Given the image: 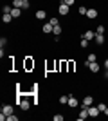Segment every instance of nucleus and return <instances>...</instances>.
<instances>
[{
    "label": "nucleus",
    "mask_w": 108,
    "mask_h": 121,
    "mask_svg": "<svg viewBox=\"0 0 108 121\" xmlns=\"http://www.w3.org/2000/svg\"><path fill=\"white\" fill-rule=\"evenodd\" d=\"M13 7H24V0H13Z\"/></svg>",
    "instance_id": "nucleus-18"
},
{
    "label": "nucleus",
    "mask_w": 108,
    "mask_h": 121,
    "mask_svg": "<svg viewBox=\"0 0 108 121\" xmlns=\"http://www.w3.org/2000/svg\"><path fill=\"white\" fill-rule=\"evenodd\" d=\"M104 69H108V60H104Z\"/></svg>",
    "instance_id": "nucleus-32"
},
{
    "label": "nucleus",
    "mask_w": 108,
    "mask_h": 121,
    "mask_svg": "<svg viewBox=\"0 0 108 121\" xmlns=\"http://www.w3.org/2000/svg\"><path fill=\"white\" fill-rule=\"evenodd\" d=\"M99 114H101V110H99L97 107H92V105L88 107V116H90V117H97Z\"/></svg>",
    "instance_id": "nucleus-2"
},
{
    "label": "nucleus",
    "mask_w": 108,
    "mask_h": 121,
    "mask_svg": "<svg viewBox=\"0 0 108 121\" xmlns=\"http://www.w3.org/2000/svg\"><path fill=\"white\" fill-rule=\"evenodd\" d=\"M20 15H22V9H20V7H13V11H11V16H13V18H18Z\"/></svg>",
    "instance_id": "nucleus-13"
},
{
    "label": "nucleus",
    "mask_w": 108,
    "mask_h": 121,
    "mask_svg": "<svg viewBox=\"0 0 108 121\" xmlns=\"http://www.w3.org/2000/svg\"><path fill=\"white\" fill-rule=\"evenodd\" d=\"M87 7H83V5H81V7H79V9H77V13H79V15H87Z\"/></svg>",
    "instance_id": "nucleus-22"
},
{
    "label": "nucleus",
    "mask_w": 108,
    "mask_h": 121,
    "mask_svg": "<svg viewBox=\"0 0 108 121\" xmlns=\"http://www.w3.org/2000/svg\"><path fill=\"white\" fill-rule=\"evenodd\" d=\"M11 20H13V16H11V15H2V22H4V24H9Z\"/></svg>",
    "instance_id": "nucleus-19"
},
{
    "label": "nucleus",
    "mask_w": 108,
    "mask_h": 121,
    "mask_svg": "<svg viewBox=\"0 0 108 121\" xmlns=\"http://www.w3.org/2000/svg\"><path fill=\"white\" fill-rule=\"evenodd\" d=\"M88 43H90V40H87V38H83V36H81V42H79V45H81V47H88Z\"/></svg>",
    "instance_id": "nucleus-21"
},
{
    "label": "nucleus",
    "mask_w": 108,
    "mask_h": 121,
    "mask_svg": "<svg viewBox=\"0 0 108 121\" xmlns=\"http://www.w3.org/2000/svg\"><path fill=\"white\" fill-rule=\"evenodd\" d=\"M104 116H108V107H106V108H104Z\"/></svg>",
    "instance_id": "nucleus-33"
},
{
    "label": "nucleus",
    "mask_w": 108,
    "mask_h": 121,
    "mask_svg": "<svg viewBox=\"0 0 108 121\" xmlns=\"http://www.w3.org/2000/svg\"><path fill=\"white\" fill-rule=\"evenodd\" d=\"M88 69H90V71H92V72H97V71H99V63H96V61H92V63L88 65Z\"/></svg>",
    "instance_id": "nucleus-15"
},
{
    "label": "nucleus",
    "mask_w": 108,
    "mask_h": 121,
    "mask_svg": "<svg viewBox=\"0 0 108 121\" xmlns=\"http://www.w3.org/2000/svg\"><path fill=\"white\" fill-rule=\"evenodd\" d=\"M63 2H65L67 5H74V2H76V0H63Z\"/></svg>",
    "instance_id": "nucleus-29"
},
{
    "label": "nucleus",
    "mask_w": 108,
    "mask_h": 121,
    "mask_svg": "<svg viewBox=\"0 0 108 121\" xmlns=\"http://www.w3.org/2000/svg\"><path fill=\"white\" fill-rule=\"evenodd\" d=\"M96 60H97V56L94 54V52H90V54H88V58H87V61H85V67H88L92 61H96Z\"/></svg>",
    "instance_id": "nucleus-9"
},
{
    "label": "nucleus",
    "mask_w": 108,
    "mask_h": 121,
    "mask_svg": "<svg viewBox=\"0 0 108 121\" xmlns=\"http://www.w3.org/2000/svg\"><path fill=\"white\" fill-rule=\"evenodd\" d=\"M11 11H13V5H4V7H2V13H4V15H11Z\"/></svg>",
    "instance_id": "nucleus-17"
},
{
    "label": "nucleus",
    "mask_w": 108,
    "mask_h": 121,
    "mask_svg": "<svg viewBox=\"0 0 108 121\" xmlns=\"http://www.w3.org/2000/svg\"><path fill=\"white\" fill-rule=\"evenodd\" d=\"M52 29H54V25H52L51 22H47V24L43 25V27H41V31H43L45 35H49V33H52Z\"/></svg>",
    "instance_id": "nucleus-7"
},
{
    "label": "nucleus",
    "mask_w": 108,
    "mask_h": 121,
    "mask_svg": "<svg viewBox=\"0 0 108 121\" xmlns=\"http://www.w3.org/2000/svg\"><path fill=\"white\" fill-rule=\"evenodd\" d=\"M27 7H29V0H24V7L22 9H27Z\"/></svg>",
    "instance_id": "nucleus-30"
},
{
    "label": "nucleus",
    "mask_w": 108,
    "mask_h": 121,
    "mask_svg": "<svg viewBox=\"0 0 108 121\" xmlns=\"http://www.w3.org/2000/svg\"><path fill=\"white\" fill-rule=\"evenodd\" d=\"M49 22H51L52 25H58V24H60V20H58V18H51V20H49Z\"/></svg>",
    "instance_id": "nucleus-27"
},
{
    "label": "nucleus",
    "mask_w": 108,
    "mask_h": 121,
    "mask_svg": "<svg viewBox=\"0 0 108 121\" xmlns=\"http://www.w3.org/2000/svg\"><path fill=\"white\" fill-rule=\"evenodd\" d=\"M97 108H99V110H101V112H104V108H106V105H104V103H99V105H97Z\"/></svg>",
    "instance_id": "nucleus-26"
},
{
    "label": "nucleus",
    "mask_w": 108,
    "mask_h": 121,
    "mask_svg": "<svg viewBox=\"0 0 108 121\" xmlns=\"http://www.w3.org/2000/svg\"><path fill=\"white\" fill-rule=\"evenodd\" d=\"M0 112H2L4 116H11V114H13V105H2Z\"/></svg>",
    "instance_id": "nucleus-3"
},
{
    "label": "nucleus",
    "mask_w": 108,
    "mask_h": 121,
    "mask_svg": "<svg viewBox=\"0 0 108 121\" xmlns=\"http://www.w3.org/2000/svg\"><path fill=\"white\" fill-rule=\"evenodd\" d=\"M87 117H88V107H83V105H81V112H79L77 119L83 121V119H87Z\"/></svg>",
    "instance_id": "nucleus-4"
},
{
    "label": "nucleus",
    "mask_w": 108,
    "mask_h": 121,
    "mask_svg": "<svg viewBox=\"0 0 108 121\" xmlns=\"http://www.w3.org/2000/svg\"><path fill=\"white\" fill-rule=\"evenodd\" d=\"M5 45H7V38L2 36V38H0V47H5Z\"/></svg>",
    "instance_id": "nucleus-23"
},
{
    "label": "nucleus",
    "mask_w": 108,
    "mask_h": 121,
    "mask_svg": "<svg viewBox=\"0 0 108 121\" xmlns=\"http://www.w3.org/2000/svg\"><path fill=\"white\" fill-rule=\"evenodd\" d=\"M60 103H61V105L63 103H68V96H61L60 98Z\"/></svg>",
    "instance_id": "nucleus-24"
},
{
    "label": "nucleus",
    "mask_w": 108,
    "mask_h": 121,
    "mask_svg": "<svg viewBox=\"0 0 108 121\" xmlns=\"http://www.w3.org/2000/svg\"><path fill=\"white\" fill-rule=\"evenodd\" d=\"M87 16L90 18V20L97 18V9H94V7H92V9H88V11H87Z\"/></svg>",
    "instance_id": "nucleus-10"
},
{
    "label": "nucleus",
    "mask_w": 108,
    "mask_h": 121,
    "mask_svg": "<svg viewBox=\"0 0 108 121\" xmlns=\"http://www.w3.org/2000/svg\"><path fill=\"white\" fill-rule=\"evenodd\" d=\"M68 9H70V5H67L65 4V2H61V4H60V7H58V13H60V15H68Z\"/></svg>",
    "instance_id": "nucleus-1"
},
{
    "label": "nucleus",
    "mask_w": 108,
    "mask_h": 121,
    "mask_svg": "<svg viewBox=\"0 0 108 121\" xmlns=\"http://www.w3.org/2000/svg\"><path fill=\"white\" fill-rule=\"evenodd\" d=\"M83 38H87V40L92 42L96 38V31H87V33H83Z\"/></svg>",
    "instance_id": "nucleus-8"
},
{
    "label": "nucleus",
    "mask_w": 108,
    "mask_h": 121,
    "mask_svg": "<svg viewBox=\"0 0 108 121\" xmlns=\"http://www.w3.org/2000/svg\"><path fill=\"white\" fill-rule=\"evenodd\" d=\"M96 35H104V25H97L96 27Z\"/></svg>",
    "instance_id": "nucleus-20"
},
{
    "label": "nucleus",
    "mask_w": 108,
    "mask_h": 121,
    "mask_svg": "<svg viewBox=\"0 0 108 121\" xmlns=\"http://www.w3.org/2000/svg\"><path fill=\"white\" fill-rule=\"evenodd\" d=\"M94 42H96L97 45H101V43H104V35H96V38H94Z\"/></svg>",
    "instance_id": "nucleus-14"
},
{
    "label": "nucleus",
    "mask_w": 108,
    "mask_h": 121,
    "mask_svg": "<svg viewBox=\"0 0 108 121\" xmlns=\"http://www.w3.org/2000/svg\"><path fill=\"white\" fill-rule=\"evenodd\" d=\"M67 105H68V107H72V108H76V107L79 105V101H77L76 98H74V96L70 94V96H68V103H67Z\"/></svg>",
    "instance_id": "nucleus-5"
},
{
    "label": "nucleus",
    "mask_w": 108,
    "mask_h": 121,
    "mask_svg": "<svg viewBox=\"0 0 108 121\" xmlns=\"http://www.w3.org/2000/svg\"><path fill=\"white\" fill-rule=\"evenodd\" d=\"M54 121H63V114H56V116H54Z\"/></svg>",
    "instance_id": "nucleus-25"
},
{
    "label": "nucleus",
    "mask_w": 108,
    "mask_h": 121,
    "mask_svg": "<svg viewBox=\"0 0 108 121\" xmlns=\"http://www.w3.org/2000/svg\"><path fill=\"white\" fill-rule=\"evenodd\" d=\"M104 80H108V69L104 71Z\"/></svg>",
    "instance_id": "nucleus-31"
},
{
    "label": "nucleus",
    "mask_w": 108,
    "mask_h": 121,
    "mask_svg": "<svg viewBox=\"0 0 108 121\" xmlns=\"http://www.w3.org/2000/svg\"><path fill=\"white\" fill-rule=\"evenodd\" d=\"M7 121H18V117H16V116H13V114H11V116H7Z\"/></svg>",
    "instance_id": "nucleus-28"
},
{
    "label": "nucleus",
    "mask_w": 108,
    "mask_h": 121,
    "mask_svg": "<svg viewBox=\"0 0 108 121\" xmlns=\"http://www.w3.org/2000/svg\"><path fill=\"white\" fill-rule=\"evenodd\" d=\"M29 107H31V103L27 99H20V108L22 110H29Z\"/></svg>",
    "instance_id": "nucleus-12"
},
{
    "label": "nucleus",
    "mask_w": 108,
    "mask_h": 121,
    "mask_svg": "<svg viewBox=\"0 0 108 121\" xmlns=\"http://www.w3.org/2000/svg\"><path fill=\"white\" fill-rule=\"evenodd\" d=\"M92 103H94V98L92 96H85V98H83V101H81L83 107H90Z\"/></svg>",
    "instance_id": "nucleus-6"
},
{
    "label": "nucleus",
    "mask_w": 108,
    "mask_h": 121,
    "mask_svg": "<svg viewBox=\"0 0 108 121\" xmlns=\"http://www.w3.org/2000/svg\"><path fill=\"white\" fill-rule=\"evenodd\" d=\"M52 33H54V36H60V35H61V25H60V24H58V25H54Z\"/></svg>",
    "instance_id": "nucleus-16"
},
{
    "label": "nucleus",
    "mask_w": 108,
    "mask_h": 121,
    "mask_svg": "<svg viewBox=\"0 0 108 121\" xmlns=\"http://www.w3.org/2000/svg\"><path fill=\"white\" fill-rule=\"evenodd\" d=\"M36 18H38V20H45V18H47V13L43 9H38V11H36Z\"/></svg>",
    "instance_id": "nucleus-11"
}]
</instances>
